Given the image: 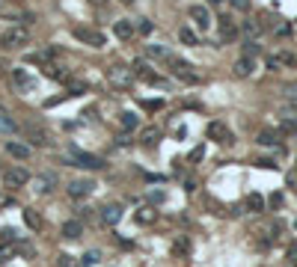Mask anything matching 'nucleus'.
Segmentation results:
<instances>
[{
  "mask_svg": "<svg viewBox=\"0 0 297 267\" xmlns=\"http://www.w3.org/2000/svg\"><path fill=\"white\" fill-rule=\"evenodd\" d=\"M62 163L77 166V169H92V172H95V169H104V160H101V158H95V155H89V152H80V149H71Z\"/></svg>",
  "mask_w": 297,
  "mask_h": 267,
  "instance_id": "f257e3e1",
  "label": "nucleus"
},
{
  "mask_svg": "<svg viewBox=\"0 0 297 267\" xmlns=\"http://www.w3.org/2000/svg\"><path fill=\"white\" fill-rule=\"evenodd\" d=\"M27 30L24 27H6L3 33H0V48H9V51H18V48H24L27 45Z\"/></svg>",
  "mask_w": 297,
  "mask_h": 267,
  "instance_id": "f03ea898",
  "label": "nucleus"
},
{
  "mask_svg": "<svg viewBox=\"0 0 297 267\" xmlns=\"http://www.w3.org/2000/svg\"><path fill=\"white\" fill-rule=\"evenodd\" d=\"M170 62V71L178 77V80H184V83H199V74L193 71V65L187 62V59H178V56H170L167 59Z\"/></svg>",
  "mask_w": 297,
  "mask_h": 267,
  "instance_id": "7ed1b4c3",
  "label": "nucleus"
},
{
  "mask_svg": "<svg viewBox=\"0 0 297 267\" xmlns=\"http://www.w3.org/2000/svg\"><path fill=\"white\" fill-rule=\"evenodd\" d=\"M71 36L74 39H80L83 45H89V48H104L107 45V36L101 33V30H89V27H71Z\"/></svg>",
  "mask_w": 297,
  "mask_h": 267,
  "instance_id": "20e7f679",
  "label": "nucleus"
},
{
  "mask_svg": "<svg viewBox=\"0 0 297 267\" xmlns=\"http://www.w3.org/2000/svg\"><path fill=\"white\" fill-rule=\"evenodd\" d=\"M21 131H24V137H27V146H39V149H48V146L54 143V140H51V134H48L42 125H33V122H30V125H24Z\"/></svg>",
  "mask_w": 297,
  "mask_h": 267,
  "instance_id": "39448f33",
  "label": "nucleus"
},
{
  "mask_svg": "<svg viewBox=\"0 0 297 267\" xmlns=\"http://www.w3.org/2000/svg\"><path fill=\"white\" fill-rule=\"evenodd\" d=\"M107 77H110V83L119 86V89H125V86L134 83V71H131L128 65H110V68H107Z\"/></svg>",
  "mask_w": 297,
  "mask_h": 267,
  "instance_id": "423d86ee",
  "label": "nucleus"
},
{
  "mask_svg": "<svg viewBox=\"0 0 297 267\" xmlns=\"http://www.w3.org/2000/svg\"><path fill=\"white\" fill-rule=\"evenodd\" d=\"M27 181H30V172H27L24 166H9V169L3 172V184H6V187H12V190L24 187Z\"/></svg>",
  "mask_w": 297,
  "mask_h": 267,
  "instance_id": "0eeeda50",
  "label": "nucleus"
},
{
  "mask_svg": "<svg viewBox=\"0 0 297 267\" xmlns=\"http://www.w3.org/2000/svg\"><path fill=\"white\" fill-rule=\"evenodd\" d=\"M235 36H238V24H235V18H229V15L217 18V42H232Z\"/></svg>",
  "mask_w": 297,
  "mask_h": 267,
  "instance_id": "6e6552de",
  "label": "nucleus"
},
{
  "mask_svg": "<svg viewBox=\"0 0 297 267\" xmlns=\"http://www.w3.org/2000/svg\"><path fill=\"white\" fill-rule=\"evenodd\" d=\"M205 134H208V140H214V143H235V137H232V131L223 125V122H208V128H205Z\"/></svg>",
  "mask_w": 297,
  "mask_h": 267,
  "instance_id": "1a4fd4ad",
  "label": "nucleus"
},
{
  "mask_svg": "<svg viewBox=\"0 0 297 267\" xmlns=\"http://www.w3.org/2000/svg\"><path fill=\"white\" fill-rule=\"evenodd\" d=\"M92 190H95V181H89V178H71L68 181V196L71 199H86Z\"/></svg>",
  "mask_w": 297,
  "mask_h": 267,
  "instance_id": "9d476101",
  "label": "nucleus"
},
{
  "mask_svg": "<svg viewBox=\"0 0 297 267\" xmlns=\"http://www.w3.org/2000/svg\"><path fill=\"white\" fill-rule=\"evenodd\" d=\"M190 18H193V24H196L199 30H208V27H211V12H208V6H202V3L190 6Z\"/></svg>",
  "mask_w": 297,
  "mask_h": 267,
  "instance_id": "9b49d317",
  "label": "nucleus"
},
{
  "mask_svg": "<svg viewBox=\"0 0 297 267\" xmlns=\"http://www.w3.org/2000/svg\"><path fill=\"white\" fill-rule=\"evenodd\" d=\"M98 220H101L104 226H116V223L122 220V205H116V202L104 205V208H101V214H98Z\"/></svg>",
  "mask_w": 297,
  "mask_h": 267,
  "instance_id": "f8f14e48",
  "label": "nucleus"
},
{
  "mask_svg": "<svg viewBox=\"0 0 297 267\" xmlns=\"http://www.w3.org/2000/svg\"><path fill=\"white\" fill-rule=\"evenodd\" d=\"M12 80H15V86H18L21 92L36 89V80H33V74H30L27 68H12Z\"/></svg>",
  "mask_w": 297,
  "mask_h": 267,
  "instance_id": "ddd939ff",
  "label": "nucleus"
},
{
  "mask_svg": "<svg viewBox=\"0 0 297 267\" xmlns=\"http://www.w3.org/2000/svg\"><path fill=\"white\" fill-rule=\"evenodd\" d=\"M21 217H24V226H27L30 232H42V229H45V220H42V214H39V211L24 208V211H21Z\"/></svg>",
  "mask_w": 297,
  "mask_h": 267,
  "instance_id": "4468645a",
  "label": "nucleus"
},
{
  "mask_svg": "<svg viewBox=\"0 0 297 267\" xmlns=\"http://www.w3.org/2000/svg\"><path fill=\"white\" fill-rule=\"evenodd\" d=\"M262 24H259V18H247V21H241V33L247 36V42H256L259 36H262Z\"/></svg>",
  "mask_w": 297,
  "mask_h": 267,
  "instance_id": "2eb2a0df",
  "label": "nucleus"
},
{
  "mask_svg": "<svg viewBox=\"0 0 297 267\" xmlns=\"http://www.w3.org/2000/svg\"><path fill=\"white\" fill-rule=\"evenodd\" d=\"M131 71H134V77H143V80H152V83H158V74L152 71L149 59H137V62L131 65Z\"/></svg>",
  "mask_w": 297,
  "mask_h": 267,
  "instance_id": "dca6fc26",
  "label": "nucleus"
},
{
  "mask_svg": "<svg viewBox=\"0 0 297 267\" xmlns=\"http://www.w3.org/2000/svg\"><path fill=\"white\" fill-rule=\"evenodd\" d=\"M6 155L15 158V160H27V158H30V146H27V143H18V140H9V143H6Z\"/></svg>",
  "mask_w": 297,
  "mask_h": 267,
  "instance_id": "f3484780",
  "label": "nucleus"
},
{
  "mask_svg": "<svg viewBox=\"0 0 297 267\" xmlns=\"http://www.w3.org/2000/svg\"><path fill=\"white\" fill-rule=\"evenodd\" d=\"M42 71H45V77L59 80V83H68V80H71V71H68V68H62V65H51V62H48Z\"/></svg>",
  "mask_w": 297,
  "mask_h": 267,
  "instance_id": "a211bd4d",
  "label": "nucleus"
},
{
  "mask_svg": "<svg viewBox=\"0 0 297 267\" xmlns=\"http://www.w3.org/2000/svg\"><path fill=\"white\" fill-rule=\"evenodd\" d=\"M256 143L259 146H268V149H283V143H280V134L277 131H259V137H256Z\"/></svg>",
  "mask_w": 297,
  "mask_h": 267,
  "instance_id": "6ab92c4d",
  "label": "nucleus"
},
{
  "mask_svg": "<svg viewBox=\"0 0 297 267\" xmlns=\"http://www.w3.org/2000/svg\"><path fill=\"white\" fill-rule=\"evenodd\" d=\"M232 71H235V77H250V74L256 71V59H247V56H241V59L232 65Z\"/></svg>",
  "mask_w": 297,
  "mask_h": 267,
  "instance_id": "aec40b11",
  "label": "nucleus"
},
{
  "mask_svg": "<svg viewBox=\"0 0 297 267\" xmlns=\"http://www.w3.org/2000/svg\"><path fill=\"white\" fill-rule=\"evenodd\" d=\"M140 143H143L146 149H155V146L161 143V131H158L155 125H149V128H143V134H140Z\"/></svg>",
  "mask_w": 297,
  "mask_h": 267,
  "instance_id": "412c9836",
  "label": "nucleus"
},
{
  "mask_svg": "<svg viewBox=\"0 0 297 267\" xmlns=\"http://www.w3.org/2000/svg\"><path fill=\"white\" fill-rule=\"evenodd\" d=\"M54 184H57V175H54V172H42V175H36V190H39V193H51Z\"/></svg>",
  "mask_w": 297,
  "mask_h": 267,
  "instance_id": "4be33fe9",
  "label": "nucleus"
},
{
  "mask_svg": "<svg viewBox=\"0 0 297 267\" xmlns=\"http://www.w3.org/2000/svg\"><path fill=\"white\" fill-rule=\"evenodd\" d=\"M80 235H83V223H80V220H68V223L62 226V238H65V241H77Z\"/></svg>",
  "mask_w": 297,
  "mask_h": 267,
  "instance_id": "5701e85b",
  "label": "nucleus"
},
{
  "mask_svg": "<svg viewBox=\"0 0 297 267\" xmlns=\"http://www.w3.org/2000/svg\"><path fill=\"white\" fill-rule=\"evenodd\" d=\"M113 33H116V39H122V42H128V39L134 36V24L122 18V21H116V24H113Z\"/></svg>",
  "mask_w": 297,
  "mask_h": 267,
  "instance_id": "b1692460",
  "label": "nucleus"
},
{
  "mask_svg": "<svg viewBox=\"0 0 297 267\" xmlns=\"http://www.w3.org/2000/svg\"><path fill=\"white\" fill-rule=\"evenodd\" d=\"M244 208H247L250 214H262V211H265V196L250 193V196H247V202H244Z\"/></svg>",
  "mask_w": 297,
  "mask_h": 267,
  "instance_id": "393cba45",
  "label": "nucleus"
},
{
  "mask_svg": "<svg viewBox=\"0 0 297 267\" xmlns=\"http://www.w3.org/2000/svg\"><path fill=\"white\" fill-rule=\"evenodd\" d=\"M146 56H149V59H170L173 53H170V48H164V45H146Z\"/></svg>",
  "mask_w": 297,
  "mask_h": 267,
  "instance_id": "a878e982",
  "label": "nucleus"
},
{
  "mask_svg": "<svg viewBox=\"0 0 297 267\" xmlns=\"http://www.w3.org/2000/svg\"><path fill=\"white\" fill-rule=\"evenodd\" d=\"M271 30H274L280 39H289V36L295 33V27H292L289 21H271Z\"/></svg>",
  "mask_w": 297,
  "mask_h": 267,
  "instance_id": "bb28decb",
  "label": "nucleus"
},
{
  "mask_svg": "<svg viewBox=\"0 0 297 267\" xmlns=\"http://www.w3.org/2000/svg\"><path fill=\"white\" fill-rule=\"evenodd\" d=\"M178 39H181L184 45H190V48H193V45H199V33H196V30H190V27H181V30H178Z\"/></svg>",
  "mask_w": 297,
  "mask_h": 267,
  "instance_id": "cd10ccee",
  "label": "nucleus"
},
{
  "mask_svg": "<svg viewBox=\"0 0 297 267\" xmlns=\"http://www.w3.org/2000/svg\"><path fill=\"white\" fill-rule=\"evenodd\" d=\"M173 253H176V256H181V259H184V256H187V253H190V241H187V238H184V235H178V238H176V241H173Z\"/></svg>",
  "mask_w": 297,
  "mask_h": 267,
  "instance_id": "c85d7f7f",
  "label": "nucleus"
},
{
  "mask_svg": "<svg viewBox=\"0 0 297 267\" xmlns=\"http://www.w3.org/2000/svg\"><path fill=\"white\" fill-rule=\"evenodd\" d=\"M155 217H158V214H155V208H149V205H146V208H140V211H137V217H134V220H137L140 226H146V223H155Z\"/></svg>",
  "mask_w": 297,
  "mask_h": 267,
  "instance_id": "c756f323",
  "label": "nucleus"
},
{
  "mask_svg": "<svg viewBox=\"0 0 297 267\" xmlns=\"http://www.w3.org/2000/svg\"><path fill=\"white\" fill-rule=\"evenodd\" d=\"M0 15H6V18H15L18 21V15H21V9L12 3V0H0Z\"/></svg>",
  "mask_w": 297,
  "mask_h": 267,
  "instance_id": "7c9ffc66",
  "label": "nucleus"
},
{
  "mask_svg": "<svg viewBox=\"0 0 297 267\" xmlns=\"http://www.w3.org/2000/svg\"><path fill=\"white\" fill-rule=\"evenodd\" d=\"M259 51H262L259 42H244V45H241V56H247V59H256Z\"/></svg>",
  "mask_w": 297,
  "mask_h": 267,
  "instance_id": "2f4dec72",
  "label": "nucleus"
},
{
  "mask_svg": "<svg viewBox=\"0 0 297 267\" xmlns=\"http://www.w3.org/2000/svg\"><path fill=\"white\" fill-rule=\"evenodd\" d=\"M0 131H3V134H15V131H18V125L12 122V116L3 113V110H0Z\"/></svg>",
  "mask_w": 297,
  "mask_h": 267,
  "instance_id": "473e14b6",
  "label": "nucleus"
},
{
  "mask_svg": "<svg viewBox=\"0 0 297 267\" xmlns=\"http://www.w3.org/2000/svg\"><path fill=\"white\" fill-rule=\"evenodd\" d=\"M137 125H140V119H137V113H131V110H125V113H122V128H125V131H134Z\"/></svg>",
  "mask_w": 297,
  "mask_h": 267,
  "instance_id": "72a5a7b5",
  "label": "nucleus"
},
{
  "mask_svg": "<svg viewBox=\"0 0 297 267\" xmlns=\"http://www.w3.org/2000/svg\"><path fill=\"white\" fill-rule=\"evenodd\" d=\"M152 30H155V24H152L149 18H140V21L134 24V33H140V36H149Z\"/></svg>",
  "mask_w": 297,
  "mask_h": 267,
  "instance_id": "f704fd0d",
  "label": "nucleus"
},
{
  "mask_svg": "<svg viewBox=\"0 0 297 267\" xmlns=\"http://www.w3.org/2000/svg\"><path fill=\"white\" fill-rule=\"evenodd\" d=\"M12 256H15V244H6V247H0V265L12 262Z\"/></svg>",
  "mask_w": 297,
  "mask_h": 267,
  "instance_id": "c9c22d12",
  "label": "nucleus"
},
{
  "mask_svg": "<svg viewBox=\"0 0 297 267\" xmlns=\"http://www.w3.org/2000/svg\"><path fill=\"white\" fill-rule=\"evenodd\" d=\"M280 131H283V134H297V116H292V119H283Z\"/></svg>",
  "mask_w": 297,
  "mask_h": 267,
  "instance_id": "e433bc0d",
  "label": "nucleus"
},
{
  "mask_svg": "<svg viewBox=\"0 0 297 267\" xmlns=\"http://www.w3.org/2000/svg\"><path fill=\"white\" fill-rule=\"evenodd\" d=\"M57 267H80V262H74V256H65V253H62V256L57 259Z\"/></svg>",
  "mask_w": 297,
  "mask_h": 267,
  "instance_id": "4c0bfd02",
  "label": "nucleus"
},
{
  "mask_svg": "<svg viewBox=\"0 0 297 267\" xmlns=\"http://www.w3.org/2000/svg\"><path fill=\"white\" fill-rule=\"evenodd\" d=\"M167 199V193L164 190H149V205H161Z\"/></svg>",
  "mask_w": 297,
  "mask_h": 267,
  "instance_id": "58836bf2",
  "label": "nucleus"
},
{
  "mask_svg": "<svg viewBox=\"0 0 297 267\" xmlns=\"http://www.w3.org/2000/svg\"><path fill=\"white\" fill-rule=\"evenodd\" d=\"M15 250H18L21 256H27V259H33V256H36V250H33L30 244H24V241H21V244H15Z\"/></svg>",
  "mask_w": 297,
  "mask_h": 267,
  "instance_id": "ea45409f",
  "label": "nucleus"
},
{
  "mask_svg": "<svg viewBox=\"0 0 297 267\" xmlns=\"http://www.w3.org/2000/svg\"><path fill=\"white\" fill-rule=\"evenodd\" d=\"M98 262H101V253H95V250H92V253H86V256H83V265H86V267L98 265Z\"/></svg>",
  "mask_w": 297,
  "mask_h": 267,
  "instance_id": "a19ab883",
  "label": "nucleus"
},
{
  "mask_svg": "<svg viewBox=\"0 0 297 267\" xmlns=\"http://www.w3.org/2000/svg\"><path fill=\"white\" fill-rule=\"evenodd\" d=\"M256 166H262V169H277V160H271V158H259Z\"/></svg>",
  "mask_w": 297,
  "mask_h": 267,
  "instance_id": "79ce46f5",
  "label": "nucleus"
},
{
  "mask_svg": "<svg viewBox=\"0 0 297 267\" xmlns=\"http://www.w3.org/2000/svg\"><path fill=\"white\" fill-rule=\"evenodd\" d=\"M0 238H3L6 244H15V241H18V235H15V229H3V232H0Z\"/></svg>",
  "mask_w": 297,
  "mask_h": 267,
  "instance_id": "37998d69",
  "label": "nucleus"
},
{
  "mask_svg": "<svg viewBox=\"0 0 297 267\" xmlns=\"http://www.w3.org/2000/svg\"><path fill=\"white\" fill-rule=\"evenodd\" d=\"M286 184H289L292 190H297V169H292V172L286 175Z\"/></svg>",
  "mask_w": 297,
  "mask_h": 267,
  "instance_id": "c03bdc74",
  "label": "nucleus"
},
{
  "mask_svg": "<svg viewBox=\"0 0 297 267\" xmlns=\"http://www.w3.org/2000/svg\"><path fill=\"white\" fill-rule=\"evenodd\" d=\"M283 95H286V98H292V101H297V86H286V89H283Z\"/></svg>",
  "mask_w": 297,
  "mask_h": 267,
  "instance_id": "a18cd8bd",
  "label": "nucleus"
},
{
  "mask_svg": "<svg viewBox=\"0 0 297 267\" xmlns=\"http://www.w3.org/2000/svg\"><path fill=\"white\" fill-rule=\"evenodd\" d=\"M143 107H146V110H161L164 101H143Z\"/></svg>",
  "mask_w": 297,
  "mask_h": 267,
  "instance_id": "49530a36",
  "label": "nucleus"
},
{
  "mask_svg": "<svg viewBox=\"0 0 297 267\" xmlns=\"http://www.w3.org/2000/svg\"><path fill=\"white\" fill-rule=\"evenodd\" d=\"M202 155H205V149H202V146H199V149H193V152H190V163H193V160H202Z\"/></svg>",
  "mask_w": 297,
  "mask_h": 267,
  "instance_id": "de8ad7c7",
  "label": "nucleus"
},
{
  "mask_svg": "<svg viewBox=\"0 0 297 267\" xmlns=\"http://www.w3.org/2000/svg\"><path fill=\"white\" fill-rule=\"evenodd\" d=\"M184 190H187V193H193V190H196V181H193V178H187V181H184Z\"/></svg>",
  "mask_w": 297,
  "mask_h": 267,
  "instance_id": "09e8293b",
  "label": "nucleus"
},
{
  "mask_svg": "<svg viewBox=\"0 0 297 267\" xmlns=\"http://www.w3.org/2000/svg\"><path fill=\"white\" fill-rule=\"evenodd\" d=\"M271 205H274V208H280V205H283V196H280V193H274V196H271Z\"/></svg>",
  "mask_w": 297,
  "mask_h": 267,
  "instance_id": "8fccbe9b",
  "label": "nucleus"
},
{
  "mask_svg": "<svg viewBox=\"0 0 297 267\" xmlns=\"http://www.w3.org/2000/svg\"><path fill=\"white\" fill-rule=\"evenodd\" d=\"M86 3H92V6H98V9H104V6H107L110 0H86Z\"/></svg>",
  "mask_w": 297,
  "mask_h": 267,
  "instance_id": "3c124183",
  "label": "nucleus"
},
{
  "mask_svg": "<svg viewBox=\"0 0 297 267\" xmlns=\"http://www.w3.org/2000/svg\"><path fill=\"white\" fill-rule=\"evenodd\" d=\"M232 3H235L238 9H247V6H250V0H232Z\"/></svg>",
  "mask_w": 297,
  "mask_h": 267,
  "instance_id": "603ef678",
  "label": "nucleus"
},
{
  "mask_svg": "<svg viewBox=\"0 0 297 267\" xmlns=\"http://www.w3.org/2000/svg\"><path fill=\"white\" fill-rule=\"evenodd\" d=\"M289 259H292V262H297V244L292 247V250H289Z\"/></svg>",
  "mask_w": 297,
  "mask_h": 267,
  "instance_id": "864d4df0",
  "label": "nucleus"
},
{
  "mask_svg": "<svg viewBox=\"0 0 297 267\" xmlns=\"http://www.w3.org/2000/svg\"><path fill=\"white\" fill-rule=\"evenodd\" d=\"M122 3H128V6H131V3H137V0H122Z\"/></svg>",
  "mask_w": 297,
  "mask_h": 267,
  "instance_id": "5fc2aeb1",
  "label": "nucleus"
},
{
  "mask_svg": "<svg viewBox=\"0 0 297 267\" xmlns=\"http://www.w3.org/2000/svg\"><path fill=\"white\" fill-rule=\"evenodd\" d=\"M208 3H223V0H208Z\"/></svg>",
  "mask_w": 297,
  "mask_h": 267,
  "instance_id": "6e6d98bb",
  "label": "nucleus"
}]
</instances>
